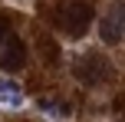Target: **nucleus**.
I'll use <instances>...</instances> for the list:
<instances>
[{"label": "nucleus", "instance_id": "f03ea898", "mask_svg": "<svg viewBox=\"0 0 125 122\" xmlns=\"http://www.w3.org/2000/svg\"><path fill=\"white\" fill-rule=\"evenodd\" d=\"M109 73H112V66H109L99 53H86V56L76 63V76L86 86H95V83H102V79H109Z\"/></svg>", "mask_w": 125, "mask_h": 122}, {"label": "nucleus", "instance_id": "39448f33", "mask_svg": "<svg viewBox=\"0 0 125 122\" xmlns=\"http://www.w3.org/2000/svg\"><path fill=\"white\" fill-rule=\"evenodd\" d=\"M0 106L3 109H23V92L13 79H0Z\"/></svg>", "mask_w": 125, "mask_h": 122}, {"label": "nucleus", "instance_id": "f257e3e1", "mask_svg": "<svg viewBox=\"0 0 125 122\" xmlns=\"http://www.w3.org/2000/svg\"><path fill=\"white\" fill-rule=\"evenodd\" d=\"M99 36L105 43H122L125 40V0L112 3L99 20Z\"/></svg>", "mask_w": 125, "mask_h": 122}, {"label": "nucleus", "instance_id": "20e7f679", "mask_svg": "<svg viewBox=\"0 0 125 122\" xmlns=\"http://www.w3.org/2000/svg\"><path fill=\"white\" fill-rule=\"evenodd\" d=\"M59 23L66 26L69 33H79L82 26L89 23V7L82 0H62V10H59Z\"/></svg>", "mask_w": 125, "mask_h": 122}, {"label": "nucleus", "instance_id": "7ed1b4c3", "mask_svg": "<svg viewBox=\"0 0 125 122\" xmlns=\"http://www.w3.org/2000/svg\"><path fill=\"white\" fill-rule=\"evenodd\" d=\"M23 59H26V56H23V43H20V36L7 30L3 36H0V66H3V69H20Z\"/></svg>", "mask_w": 125, "mask_h": 122}]
</instances>
